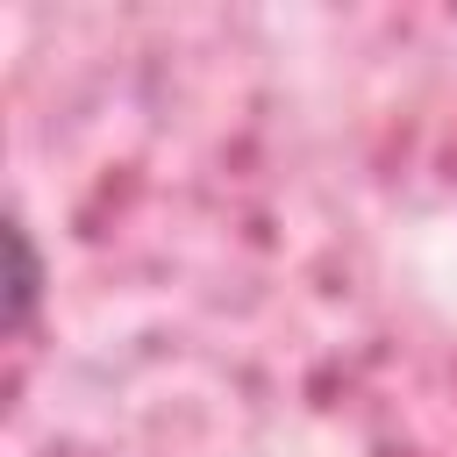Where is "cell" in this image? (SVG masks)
<instances>
[{
    "label": "cell",
    "mask_w": 457,
    "mask_h": 457,
    "mask_svg": "<svg viewBox=\"0 0 457 457\" xmlns=\"http://www.w3.org/2000/svg\"><path fill=\"white\" fill-rule=\"evenodd\" d=\"M7 321L14 328H29L36 321V300H43V257H36V236H29V221H7Z\"/></svg>",
    "instance_id": "obj_1"
}]
</instances>
